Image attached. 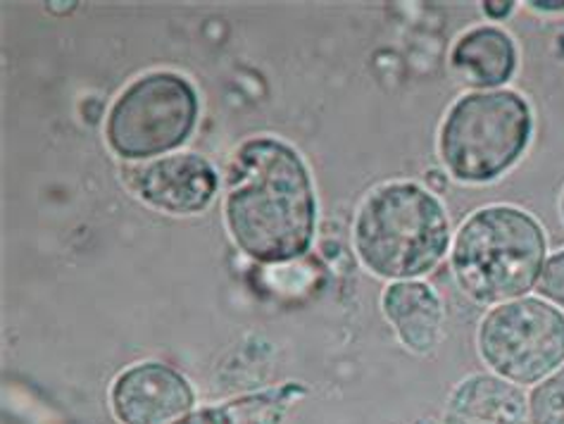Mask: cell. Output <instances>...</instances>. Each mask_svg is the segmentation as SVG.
Masks as SVG:
<instances>
[{"label": "cell", "instance_id": "cell-4", "mask_svg": "<svg viewBox=\"0 0 564 424\" xmlns=\"http://www.w3.org/2000/svg\"><path fill=\"white\" fill-rule=\"evenodd\" d=\"M533 115L510 89L457 98L438 131V155L453 180L488 184L502 177L529 149Z\"/></svg>", "mask_w": 564, "mask_h": 424}, {"label": "cell", "instance_id": "cell-19", "mask_svg": "<svg viewBox=\"0 0 564 424\" xmlns=\"http://www.w3.org/2000/svg\"><path fill=\"white\" fill-rule=\"evenodd\" d=\"M560 215H562V222H564V192H562V198H560Z\"/></svg>", "mask_w": 564, "mask_h": 424}, {"label": "cell", "instance_id": "cell-13", "mask_svg": "<svg viewBox=\"0 0 564 424\" xmlns=\"http://www.w3.org/2000/svg\"><path fill=\"white\" fill-rule=\"evenodd\" d=\"M531 424H564V365L529 391Z\"/></svg>", "mask_w": 564, "mask_h": 424}, {"label": "cell", "instance_id": "cell-12", "mask_svg": "<svg viewBox=\"0 0 564 424\" xmlns=\"http://www.w3.org/2000/svg\"><path fill=\"white\" fill-rule=\"evenodd\" d=\"M295 393H299L295 384L248 393V396L234 399L229 403L193 411L176 424H279L284 420Z\"/></svg>", "mask_w": 564, "mask_h": 424}, {"label": "cell", "instance_id": "cell-2", "mask_svg": "<svg viewBox=\"0 0 564 424\" xmlns=\"http://www.w3.org/2000/svg\"><path fill=\"white\" fill-rule=\"evenodd\" d=\"M352 243L362 265L381 280H420L448 253L451 219L434 192L414 182H389L360 203Z\"/></svg>", "mask_w": 564, "mask_h": 424}, {"label": "cell", "instance_id": "cell-18", "mask_svg": "<svg viewBox=\"0 0 564 424\" xmlns=\"http://www.w3.org/2000/svg\"><path fill=\"white\" fill-rule=\"evenodd\" d=\"M410 424H441V422H436L434 417H420V420H414Z\"/></svg>", "mask_w": 564, "mask_h": 424}, {"label": "cell", "instance_id": "cell-7", "mask_svg": "<svg viewBox=\"0 0 564 424\" xmlns=\"http://www.w3.org/2000/svg\"><path fill=\"white\" fill-rule=\"evenodd\" d=\"M188 379L165 362H139L115 377L110 411L120 424H176L193 413Z\"/></svg>", "mask_w": 564, "mask_h": 424}, {"label": "cell", "instance_id": "cell-9", "mask_svg": "<svg viewBox=\"0 0 564 424\" xmlns=\"http://www.w3.org/2000/svg\"><path fill=\"white\" fill-rule=\"evenodd\" d=\"M381 311L398 341L414 356L434 354L443 339L445 308L436 291L420 282H391L381 294Z\"/></svg>", "mask_w": 564, "mask_h": 424}, {"label": "cell", "instance_id": "cell-5", "mask_svg": "<svg viewBox=\"0 0 564 424\" xmlns=\"http://www.w3.org/2000/svg\"><path fill=\"white\" fill-rule=\"evenodd\" d=\"M198 120V96L174 72H151L117 96L108 112L106 139L115 155L148 160L180 149Z\"/></svg>", "mask_w": 564, "mask_h": 424}, {"label": "cell", "instance_id": "cell-6", "mask_svg": "<svg viewBox=\"0 0 564 424\" xmlns=\"http://www.w3.org/2000/svg\"><path fill=\"white\" fill-rule=\"evenodd\" d=\"M477 348L491 374L536 387L564 365V311L533 296L494 305L479 325Z\"/></svg>", "mask_w": 564, "mask_h": 424}, {"label": "cell", "instance_id": "cell-3", "mask_svg": "<svg viewBox=\"0 0 564 424\" xmlns=\"http://www.w3.org/2000/svg\"><path fill=\"white\" fill-rule=\"evenodd\" d=\"M547 239L531 213L488 206L471 213L453 239L451 268L465 296L481 305L524 298L539 286Z\"/></svg>", "mask_w": 564, "mask_h": 424}, {"label": "cell", "instance_id": "cell-14", "mask_svg": "<svg viewBox=\"0 0 564 424\" xmlns=\"http://www.w3.org/2000/svg\"><path fill=\"white\" fill-rule=\"evenodd\" d=\"M536 289L541 298L553 303L555 308L564 311V248H560V251L553 256H547Z\"/></svg>", "mask_w": 564, "mask_h": 424}, {"label": "cell", "instance_id": "cell-17", "mask_svg": "<svg viewBox=\"0 0 564 424\" xmlns=\"http://www.w3.org/2000/svg\"><path fill=\"white\" fill-rule=\"evenodd\" d=\"M536 10H564V3H531Z\"/></svg>", "mask_w": 564, "mask_h": 424}, {"label": "cell", "instance_id": "cell-1", "mask_svg": "<svg viewBox=\"0 0 564 424\" xmlns=\"http://www.w3.org/2000/svg\"><path fill=\"white\" fill-rule=\"evenodd\" d=\"M225 219L234 243L258 262L307 253L317 227V196L301 153L281 139L246 141L227 170Z\"/></svg>", "mask_w": 564, "mask_h": 424}, {"label": "cell", "instance_id": "cell-16", "mask_svg": "<svg viewBox=\"0 0 564 424\" xmlns=\"http://www.w3.org/2000/svg\"><path fill=\"white\" fill-rule=\"evenodd\" d=\"M426 182H429V186H432V184H436V186H438V192H443V188H445V180H443V172H438V170H432V172H426Z\"/></svg>", "mask_w": 564, "mask_h": 424}, {"label": "cell", "instance_id": "cell-11", "mask_svg": "<svg viewBox=\"0 0 564 424\" xmlns=\"http://www.w3.org/2000/svg\"><path fill=\"white\" fill-rule=\"evenodd\" d=\"M517 46L500 26H474L457 39L451 51V65L474 89L496 91L508 84L517 69Z\"/></svg>", "mask_w": 564, "mask_h": 424}, {"label": "cell", "instance_id": "cell-15", "mask_svg": "<svg viewBox=\"0 0 564 424\" xmlns=\"http://www.w3.org/2000/svg\"><path fill=\"white\" fill-rule=\"evenodd\" d=\"M486 14H491V18H505V14H510V10H512V3H486Z\"/></svg>", "mask_w": 564, "mask_h": 424}, {"label": "cell", "instance_id": "cell-8", "mask_svg": "<svg viewBox=\"0 0 564 424\" xmlns=\"http://www.w3.org/2000/svg\"><path fill=\"white\" fill-rule=\"evenodd\" d=\"M127 184L137 198L167 215H196L217 194V172L196 153L145 160L127 172Z\"/></svg>", "mask_w": 564, "mask_h": 424}, {"label": "cell", "instance_id": "cell-10", "mask_svg": "<svg viewBox=\"0 0 564 424\" xmlns=\"http://www.w3.org/2000/svg\"><path fill=\"white\" fill-rule=\"evenodd\" d=\"M441 424H531L529 399L508 379L469 374L451 391Z\"/></svg>", "mask_w": 564, "mask_h": 424}]
</instances>
